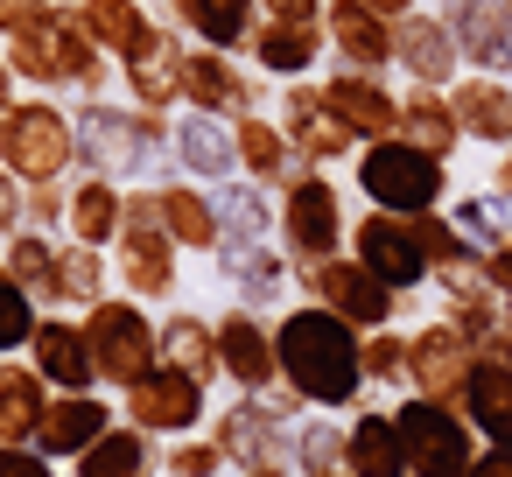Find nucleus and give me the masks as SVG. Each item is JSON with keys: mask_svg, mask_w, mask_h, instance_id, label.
I'll return each instance as SVG.
<instances>
[{"mask_svg": "<svg viewBox=\"0 0 512 477\" xmlns=\"http://www.w3.org/2000/svg\"><path fill=\"white\" fill-rule=\"evenodd\" d=\"M358 190H365V204H372V211L421 218V211H435V204H442L449 169H442V155L414 148L407 134H386V141H365V148H358Z\"/></svg>", "mask_w": 512, "mask_h": 477, "instance_id": "obj_5", "label": "nucleus"}, {"mask_svg": "<svg viewBox=\"0 0 512 477\" xmlns=\"http://www.w3.org/2000/svg\"><path fill=\"white\" fill-rule=\"evenodd\" d=\"M50 15H57V0H0V43L36 29V22H50Z\"/></svg>", "mask_w": 512, "mask_h": 477, "instance_id": "obj_51", "label": "nucleus"}, {"mask_svg": "<svg viewBox=\"0 0 512 477\" xmlns=\"http://www.w3.org/2000/svg\"><path fill=\"white\" fill-rule=\"evenodd\" d=\"M22 99V78H15V64H8V50H0V113H8Z\"/></svg>", "mask_w": 512, "mask_h": 477, "instance_id": "obj_55", "label": "nucleus"}, {"mask_svg": "<svg viewBox=\"0 0 512 477\" xmlns=\"http://www.w3.org/2000/svg\"><path fill=\"white\" fill-rule=\"evenodd\" d=\"M176 162V120L148 113V106H120V99H92L78 106V169L85 176H113V183H162Z\"/></svg>", "mask_w": 512, "mask_h": 477, "instance_id": "obj_2", "label": "nucleus"}, {"mask_svg": "<svg viewBox=\"0 0 512 477\" xmlns=\"http://www.w3.org/2000/svg\"><path fill=\"white\" fill-rule=\"evenodd\" d=\"M50 309L8 274V260H0V358H22L29 344H36V323H43Z\"/></svg>", "mask_w": 512, "mask_h": 477, "instance_id": "obj_44", "label": "nucleus"}, {"mask_svg": "<svg viewBox=\"0 0 512 477\" xmlns=\"http://www.w3.org/2000/svg\"><path fill=\"white\" fill-rule=\"evenodd\" d=\"M71 477H155V435H141L134 421H113L78 463Z\"/></svg>", "mask_w": 512, "mask_h": 477, "instance_id": "obj_38", "label": "nucleus"}, {"mask_svg": "<svg viewBox=\"0 0 512 477\" xmlns=\"http://www.w3.org/2000/svg\"><path fill=\"white\" fill-rule=\"evenodd\" d=\"M344 442H351V428H337L330 414L295 421V470H302V477H330V470H344Z\"/></svg>", "mask_w": 512, "mask_h": 477, "instance_id": "obj_45", "label": "nucleus"}, {"mask_svg": "<svg viewBox=\"0 0 512 477\" xmlns=\"http://www.w3.org/2000/svg\"><path fill=\"white\" fill-rule=\"evenodd\" d=\"M106 428H113V400H106V393H57L50 414H43L36 449H43L50 463H78Z\"/></svg>", "mask_w": 512, "mask_h": 477, "instance_id": "obj_25", "label": "nucleus"}, {"mask_svg": "<svg viewBox=\"0 0 512 477\" xmlns=\"http://www.w3.org/2000/svg\"><path fill=\"white\" fill-rule=\"evenodd\" d=\"M330 477H351V470H330Z\"/></svg>", "mask_w": 512, "mask_h": 477, "instance_id": "obj_58", "label": "nucleus"}, {"mask_svg": "<svg viewBox=\"0 0 512 477\" xmlns=\"http://www.w3.org/2000/svg\"><path fill=\"white\" fill-rule=\"evenodd\" d=\"M239 477H302L295 463H253V470H239Z\"/></svg>", "mask_w": 512, "mask_h": 477, "instance_id": "obj_56", "label": "nucleus"}, {"mask_svg": "<svg viewBox=\"0 0 512 477\" xmlns=\"http://www.w3.org/2000/svg\"><path fill=\"white\" fill-rule=\"evenodd\" d=\"M232 134H239V176H253L260 190H288L295 176H309V162L295 155V141H288L281 120H267V113H239Z\"/></svg>", "mask_w": 512, "mask_h": 477, "instance_id": "obj_24", "label": "nucleus"}, {"mask_svg": "<svg viewBox=\"0 0 512 477\" xmlns=\"http://www.w3.org/2000/svg\"><path fill=\"white\" fill-rule=\"evenodd\" d=\"M120 414H127L141 435L176 442V435H197V428H204L211 393H204V379H190V372H176V365H155L141 386L120 393Z\"/></svg>", "mask_w": 512, "mask_h": 477, "instance_id": "obj_11", "label": "nucleus"}, {"mask_svg": "<svg viewBox=\"0 0 512 477\" xmlns=\"http://www.w3.org/2000/svg\"><path fill=\"white\" fill-rule=\"evenodd\" d=\"M246 57H253V71H260L267 85H302V78H316V64L330 57V43H323V29L260 22L253 43H246Z\"/></svg>", "mask_w": 512, "mask_h": 477, "instance_id": "obj_26", "label": "nucleus"}, {"mask_svg": "<svg viewBox=\"0 0 512 477\" xmlns=\"http://www.w3.org/2000/svg\"><path fill=\"white\" fill-rule=\"evenodd\" d=\"M120 225H127V183H113V176H71V218H64V239H78V246H106L113 253V239H120Z\"/></svg>", "mask_w": 512, "mask_h": 477, "instance_id": "obj_28", "label": "nucleus"}, {"mask_svg": "<svg viewBox=\"0 0 512 477\" xmlns=\"http://www.w3.org/2000/svg\"><path fill=\"white\" fill-rule=\"evenodd\" d=\"M169 22L190 43H211V50H239L246 57L253 29H260V0H169Z\"/></svg>", "mask_w": 512, "mask_h": 477, "instance_id": "obj_30", "label": "nucleus"}, {"mask_svg": "<svg viewBox=\"0 0 512 477\" xmlns=\"http://www.w3.org/2000/svg\"><path fill=\"white\" fill-rule=\"evenodd\" d=\"M470 477H512V449H484V456L470 463Z\"/></svg>", "mask_w": 512, "mask_h": 477, "instance_id": "obj_54", "label": "nucleus"}, {"mask_svg": "<svg viewBox=\"0 0 512 477\" xmlns=\"http://www.w3.org/2000/svg\"><path fill=\"white\" fill-rule=\"evenodd\" d=\"M211 204H218V225H225V246L218 253H246V246H267V232H281V211H274V197L253 176L218 183Z\"/></svg>", "mask_w": 512, "mask_h": 477, "instance_id": "obj_33", "label": "nucleus"}, {"mask_svg": "<svg viewBox=\"0 0 512 477\" xmlns=\"http://www.w3.org/2000/svg\"><path fill=\"white\" fill-rule=\"evenodd\" d=\"M449 106L463 120V141H484V148H512V92L498 78H456L449 85Z\"/></svg>", "mask_w": 512, "mask_h": 477, "instance_id": "obj_35", "label": "nucleus"}, {"mask_svg": "<svg viewBox=\"0 0 512 477\" xmlns=\"http://www.w3.org/2000/svg\"><path fill=\"white\" fill-rule=\"evenodd\" d=\"M274 351H281V379L323 414H337L365 393V330L309 295L274 316Z\"/></svg>", "mask_w": 512, "mask_h": 477, "instance_id": "obj_1", "label": "nucleus"}, {"mask_svg": "<svg viewBox=\"0 0 512 477\" xmlns=\"http://www.w3.org/2000/svg\"><path fill=\"white\" fill-rule=\"evenodd\" d=\"M162 365L190 372V379H225V358H218V316H197V309H169L162 316Z\"/></svg>", "mask_w": 512, "mask_h": 477, "instance_id": "obj_34", "label": "nucleus"}, {"mask_svg": "<svg viewBox=\"0 0 512 477\" xmlns=\"http://www.w3.org/2000/svg\"><path fill=\"white\" fill-rule=\"evenodd\" d=\"M57 43H64V99L71 106H92V99H113V78H120V64L85 36V22L71 15V0L57 8Z\"/></svg>", "mask_w": 512, "mask_h": 477, "instance_id": "obj_31", "label": "nucleus"}, {"mask_svg": "<svg viewBox=\"0 0 512 477\" xmlns=\"http://www.w3.org/2000/svg\"><path fill=\"white\" fill-rule=\"evenodd\" d=\"M50 400H57V386H50V379H43L29 358H8V365H0V442L36 449Z\"/></svg>", "mask_w": 512, "mask_h": 477, "instance_id": "obj_27", "label": "nucleus"}, {"mask_svg": "<svg viewBox=\"0 0 512 477\" xmlns=\"http://www.w3.org/2000/svg\"><path fill=\"white\" fill-rule=\"evenodd\" d=\"M183 106L190 113H218V120H239V113H267V78L239 64V50H211V43H190L183 50Z\"/></svg>", "mask_w": 512, "mask_h": 477, "instance_id": "obj_9", "label": "nucleus"}, {"mask_svg": "<svg viewBox=\"0 0 512 477\" xmlns=\"http://www.w3.org/2000/svg\"><path fill=\"white\" fill-rule=\"evenodd\" d=\"M0 365H8V358H0Z\"/></svg>", "mask_w": 512, "mask_h": 477, "instance_id": "obj_59", "label": "nucleus"}, {"mask_svg": "<svg viewBox=\"0 0 512 477\" xmlns=\"http://www.w3.org/2000/svg\"><path fill=\"white\" fill-rule=\"evenodd\" d=\"M323 43H330V57L344 64V71H386V64H400L393 57V22L379 15V8H365V0H323Z\"/></svg>", "mask_w": 512, "mask_h": 477, "instance_id": "obj_19", "label": "nucleus"}, {"mask_svg": "<svg viewBox=\"0 0 512 477\" xmlns=\"http://www.w3.org/2000/svg\"><path fill=\"white\" fill-rule=\"evenodd\" d=\"M351 253L386 281V288H421L428 274H435V260H428V246H421V232H414V218H393V211H365L358 225H351Z\"/></svg>", "mask_w": 512, "mask_h": 477, "instance_id": "obj_15", "label": "nucleus"}, {"mask_svg": "<svg viewBox=\"0 0 512 477\" xmlns=\"http://www.w3.org/2000/svg\"><path fill=\"white\" fill-rule=\"evenodd\" d=\"M71 15L85 22V36H92L113 64H134V57H155V50L190 43L169 15H148V0H71Z\"/></svg>", "mask_w": 512, "mask_h": 477, "instance_id": "obj_12", "label": "nucleus"}, {"mask_svg": "<svg viewBox=\"0 0 512 477\" xmlns=\"http://www.w3.org/2000/svg\"><path fill=\"white\" fill-rule=\"evenodd\" d=\"M393 57H400V71L414 85H435V92H449L456 64H463V50H456V36H449L442 15H400L393 22Z\"/></svg>", "mask_w": 512, "mask_h": 477, "instance_id": "obj_22", "label": "nucleus"}, {"mask_svg": "<svg viewBox=\"0 0 512 477\" xmlns=\"http://www.w3.org/2000/svg\"><path fill=\"white\" fill-rule=\"evenodd\" d=\"M393 421H400V435H407V463H414V477H470L477 442H470V421H463L449 400L414 393Z\"/></svg>", "mask_w": 512, "mask_h": 477, "instance_id": "obj_10", "label": "nucleus"}, {"mask_svg": "<svg viewBox=\"0 0 512 477\" xmlns=\"http://www.w3.org/2000/svg\"><path fill=\"white\" fill-rule=\"evenodd\" d=\"M0 162L22 183H71L78 169V106L57 92H22L0 113Z\"/></svg>", "mask_w": 512, "mask_h": 477, "instance_id": "obj_4", "label": "nucleus"}, {"mask_svg": "<svg viewBox=\"0 0 512 477\" xmlns=\"http://www.w3.org/2000/svg\"><path fill=\"white\" fill-rule=\"evenodd\" d=\"M155 470L162 477H225L232 463H225V449L211 435H176L169 449H155Z\"/></svg>", "mask_w": 512, "mask_h": 477, "instance_id": "obj_46", "label": "nucleus"}, {"mask_svg": "<svg viewBox=\"0 0 512 477\" xmlns=\"http://www.w3.org/2000/svg\"><path fill=\"white\" fill-rule=\"evenodd\" d=\"M400 134L414 141V148H428V155H456V141H463V120H456V106H449V92H435V85H414L407 99H400Z\"/></svg>", "mask_w": 512, "mask_h": 477, "instance_id": "obj_41", "label": "nucleus"}, {"mask_svg": "<svg viewBox=\"0 0 512 477\" xmlns=\"http://www.w3.org/2000/svg\"><path fill=\"white\" fill-rule=\"evenodd\" d=\"M162 225H169V239H176L183 253L218 260V246H225L218 204H211V190H204V183H190V176H162Z\"/></svg>", "mask_w": 512, "mask_h": 477, "instance_id": "obj_29", "label": "nucleus"}, {"mask_svg": "<svg viewBox=\"0 0 512 477\" xmlns=\"http://www.w3.org/2000/svg\"><path fill=\"white\" fill-rule=\"evenodd\" d=\"M344 470L351 477H414L400 421L393 414H358L351 421V442H344Z\"/></svg>", "mask_w": 512, "mask_h": 477, "instance_id": "obj_37", "label": "nucleus"}, {"mask_svg": "<svg viewBox=\"0 0 512 477\" xmlns=\"http://www.w3.org/2000/svg\"><path fill=\"white\" fill-rule=\"evenodd\" d=\"M442 22L470 71H484V78L512 71V0H442Z\"/></svg>", "mask_w": 512, "mask_h": 477, "instance_id": "obj_17", "label": "nucleus"}, {"mask_svg": "<svg viewBox=\"0 0 512 477\" xmlns=\"http://www.w3.org/2000/svg\"><path fill=\"white\" fill-rule=\"evenodd\" d=\"M211 442L225 449L232 470H253V463H295V421H281L260 393H239L218 407V428Z\"/></svg>", "mask_w": 512, "mask_h": 477, "instance_id": "obj_13", "label": "nucleus"}, {"mask_svg": "<svg viewBox=\"0 0 512 477\" xmlns=\"http://www.w3.org/2000/svg\"><path fill=\"white\" fill-rule=\"evenodd\" d=\"M281 253L295 260V267H316V260H337L344 253V239H351V225H344V197H337V183L330 176H295L288 190H281Z\"/></svg>", "mask_w": 512, "mask_h": 477, "instance_id": "obj_7", "label": "nucleus"}, {"mask_svg": "<svg viewBox=\"0 0 512 477\" xmlns=\"http://www.w3.org/2000/svg\"><path fill=\"white\" fill-rule=\"evenodd\" d=\"M218 358H225V379H232L239 393H267V386H281L274 323L253 316V309H239V302L218 316Z\"/></svg>", "mask_w": 512, "mask_h": 477, "instance_id": "obj_18", "label": "nucleus"}, {"mask_svg": "<svg viewBox=\"0 0 512 477\" xmlns=\"http://www.w3.org/2000/svg\"><path fill=\"white\" fill-rule=\"evenodd\" d=\"M85 330H92V358H99V386L127 393L141 386L155 365H162V323L148 316V302L134 295H106L85 309Z\"/></svg>", "mask_w": 512, "mask_h": 477, "instance_id": "obj_6", "label": "nucleus"}, {"mask_svg": "<svg viewBox=\"0 0 512 477\" xmlns=\"http://www.w3.org/2000/svg\"><path fill=\"white\" fill-rule=\"evenodd\" d=\"M449 225L463 232V239H477V246H512V225H505V197H463L456 211H449Z\"/></svg>", "mask_w": 512, "mask_h": 477, "instance_id": "obj_47", "label": "nucleus"}, {"mask_svg": "<svg viewBox=\"0 0 512 477\" xmlns=\"http://www.w3.org/2000/svg\"><path fill=\"white\" fill-rule=\"evenodd\" d=\"M176 176H190V183H204V190L232 183V176H239V134H232V120L183 106V113H176Z\"/></svg>", "mask_w": 512, "mask_h": 477, "instance_id": "obj_20", "label": "nucleus"}, {"mask_svg": "<svg viewBox=\"0 0 512 477\" xmlns=\"http://www.w3.org/2000/svg\"><path fill=\"white\" fill-rule=\"evenodd\" d=\"M470 337L456 330V323H428L421 337H407V379H414V393H428V400H463V386H470Z\"/></svg>", "mask_w": 512, "mask_h": 477, "instance_id": "obj_21", "label": "nucleus"}, {"mask_svg": "<svg viewBox=\"0 0 512 477\" xmlns=\"http://www.w3.org/2000/svg\"><path fill=\"white\" fill-rule=\"evenodd\" d=\"M463 414L491 449H512V365L505 358H477L470 386H463Z\"/></svg>", "mask_w": 512, "mask_h": 477, "instance_id": "obj_36", "label": "nucleus"}, {"mask_svg": "<svg viewBox=\"0 0 512 477\" xmlns=\"http://www.w3.org/2000/svg\"><path fill=\"white\" fill-rule=\"evenodd\" d=\"M365 8H379L386 22H400V15H414V0H365Z\"/></svg>", "mask_w": 512, "mask_h": 477, "instance_id": "obj_57", "label": "nucleus"}, {"mask_svg": "<svg viewBox=\"0 0 512 477\" xmlns=\"http://www.w3.org/2000/svg\"><path fill=\"white\" fill-rule=\"evenodd\" d=\"M260 22H288V29H323V0H260Z\"/></svg>", "mask_w": 512, "mask_h": 477, "instance_id": "obj_52", "label": "nucleus"}, {"mask_svg": "<svg viewBox=\"0 0 512 477\" xmlns=\"http://www.w3.org/2000/svg\"><path fill=\"white\" fill-rule=\"evenodd\" d=\"M106 295H113V260H106V246L64 239V260H57V309L85 316V309L106 302Z\"/></svg>", "mask_w": 512, "mask_h": 477, "instance_id": "obj_42", "label": "nucleus"}, {"mask_svg": "<svg viewBox=\"0 0 512 477\" xmlns=\"http://www.w3.org/2000/svg\"><path fill=\"white\" fill-rule=\"evenodd\" d=\"M0 477H57V463L43 449H15V442H0Z\"/></svg>", "mask_w": 512, "mask_h": 477, "instance_id": "obj_53", "label": "nucleus"}, {"mask_svg": "<svg viewBox=\"0 0 512 477\" xmlns=\"http://www.w3.org/2000/svg\"><path fill=\"white\" fill-rule=\"evenodd\" d=\"M71 218V183H29V232H64Z\"/></svg>", "mask_w": 512, "mask_h": 477, "instance_id": "obj_48", "label": "nucleus"}, {"mask_svg": "<svg viewBox=\"0 0 512 477\" xmlns=\"http://www.w3.org/2000/svg\"><path fill=\"white\" fill-rule=\"evenodd\" d=\"M57 8H64V0H57ZM0 50H8L22 92H57V99H64V43H57V15L36 22V29H22V36H8Z\"/></svg>", "mask_w": 512, "mask_h": 477, "instance_id": "obj_39", "label": "nucleus"}, {"mask_svg": "<svg viewBox=\"0 0 512 477\" xmlns=\"http://www.w3.org/2000/svg\"><path fill=\"white\" fill-rule=\"evenodd\" d=\"M281 127H288V141H295V155L309 162V169H330V162H344V155H358L365 141L337 120V106L323 99V85L316 78H302V85H281V113H274Z\"/></svg>", "mask_w": 512, "mask_h": 477, "instance_id": "obj_14", "label": "nucleus"}, {"mask_svg": "<svg viewBox=\"0 0 512 477\" xmlns=\"http://www.w3.org/2000/svg\"><path fill=\"white\" fill-rule=\"evenodd\" d=\"M400 372H407V337H386V330L365 337V379H386L393 386Z\"/></svg>", "mask_w": 512, "mask_h": 477, "instance_id": "obj_49", "label": "nucleus"}, {"mask_svg": "<svg viewBox=\"0 0 512 477\" xmlns=\"http://www.w3.org/2000/svg\"><path fill=\"white\" fill-rule=\"evenodd\" d=\"M29 365L57 386V393H99V358H92V330L85 316L71 309H50L36 323V344H29Z\"/></svg>", "mask_w": 512, "mask_h": 477, "instance_id": "obj_16", "label": "nucleus"}, {"mask_svg": "<svg viewBox=\"0 0 512 477\" xmlns=\"http://www.w3.org/2000/svg\"><path fill=\"white\" fill-rule=\"evenodd\" d=\"M295 288L323 309H337L344 323L358 330H386L393 309H400V288H386L358 253H337V260H316V267H295Z\"/></svg>", "mask_w": 512, "mask_h": 477, "instance_id": "obj_8", "label": "nucleus"}, {"mask_svg": "<svg viewBox=\"0 0 512 477\" xmlns=\"http://www.w3.org/2000/svg\"><path fill=\"white\" fill-rule=\"evenodd\" d=\"M22 225H29V183L0 162V239H15Z\"/></svg>", "mask_w": 512, "mask_h": 477, "instance_id": "obj_50", "label": "nucleus"}, {"mask_svg": "<svg viewBox=\"0 0 512 477\" xmlns=\"http://www.w3.org/2000/svg\"><path fill=\"white\" fill-rule=\"evenodd\" d=\"M211 267H225V274H232V295H239V309H253V316L281 309V302H288V288H295V260H288V253H274V246L218 253Z\"/></svg>", "mask_w": 512, "mask_h": 477, "instance_id": "obj_32", "label": "nucleus"}, {"mask_svg": "<svg viewBox=\"0 0 512 477\" xmlns=\"http://www.w3.org/2000/svg\"><path fill=\"white\" fill-rule=\"evenodd\" d=\"M113 281L134 302H176L183 288V246L162 225V183H127V225L113 239Z\"/></svg>", "mask_w": 512, "mask_h": 477, "instance_id": "obj_3", "label": "nucleus"}, {"mask_svg": "<svg viewBox=\"0 0 512 477\" xmlns=\"http://www.w3.org/2000/svg\"><path fill=\"white\" fill-rule=\"evenodd\" d=\"M0 260H8V274L43 302V309H57V260H64V239H50V232H15V239H0Z\"/></svg>", "mask_w": 512, "mask_h": 477, "instance_id": "obj_43", "label": "nucleus"}, {"mask_svg": "<svg viewBox=\"0 0 512 477\" xmlns=\"http://www.w3.org/2000/svg\"><path fill=\"white\" fill-rule=\"evenodd\" d=\"M323 99L337 106V120L358 134V141H386V134H400V99L386 92V78H372V71H330L323 78Z\"/></svg>", "mask_w": 512, "mask_h": 477, "instance_id": "obj_23", "label": "nucleus"}, {"mask_svg": "<svg viewBox=\"0 0 512 477\" xmlns=\"http://www.w3.org/2000/svg\"><path fill=\"white\" fill-rule=\"evenodd\" d=\"M183 50H155V57H134L120 64V85H127V106H148V113H183Z\"/></svg>", "mask_w": 512, "mask_h": 477, "instance_id": "obj_40", "label": "nucleus"}]
</instances>
